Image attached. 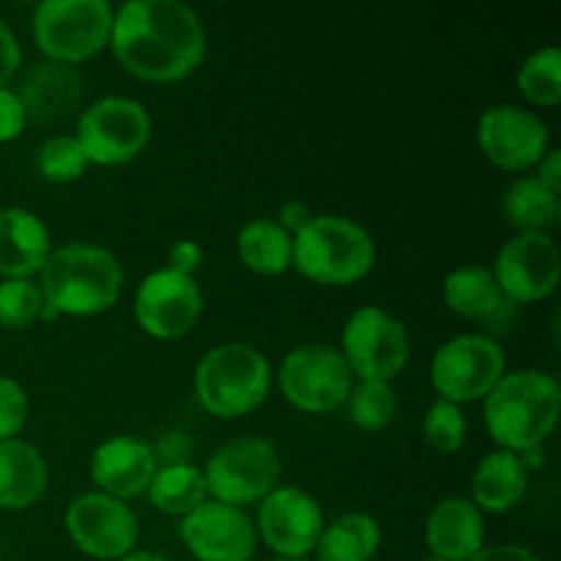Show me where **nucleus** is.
Here are the masks:
<instances>
[{"label": "nucleus", "mask_w": 561, "mask_h": 561, "mask_svg": "<svg viewBox=\"0 0 561 561\" xmlns=\"http://www.w3.org/2000/svg\"><path fill=\"white\" fill-rule=\"evenodd\" d=\"M110 47L140 80L173 82L201 66L206 27L181 0H129L113 14Z\"/></svg>", "instance_id": "1"}, {"label": "nucleus", "mask_w": 561, "mask_h": 561, "mask_svg": "<svg viewBox=\"0 0 561 561\" xmlns=\"http://www.w3.org/2000/svg\"><path fill=\"white\" fill-rule=\"evenodd\" d=\"M561 414V389L542 370L504 373L502 381L485 394V427L499 449L520 455L546 444L557 431Z\"/></svg>", "instance_id": "2"}, {"label": "nucleus", "mask_w": 561, "mask_h": 561, "mask_svg": "<svg viewBox=\"0 0 561 561\" xmlns=\"http://www.w3.org/2000/svg\"><path fill=\"white\" fill-rule=\"evenodd\" d=\"M38 288L60 316H99L118 301L124 268L104 247L69 241L49 252L38 272Z\"/></svg>", "instance_id": "3"}, {"label": "nucleus", "mask_w": 561, "mask_h": 561, "mask_svg": "<svg viewBox=\"0 0 561 561\" xmlns=\"http://www.w3.org/2000/svg\"><path fill=\"white\" fill-rule=\"evenodd\" d=\"M376 266V241L359 222L316 214L294 236V268L318 285H351Z\"/></svg>", "instance_id": "4"}, {"label": "nucleus", "mask_w": 561, "mask_h": 561, "mask_svg": "<svg viewBox=\"0 0 561 561\" xmlns=\"http://www.w3.org/2000/svg\"><path fill=\"white\" fill-rule=\"evenodd\" d=\"M272 389V365L250 343H222L208 351L195 367V394L208 414L236 420L266 400Z\"/></svg>", "instance_id": "5"}, {"label": "nucleus", "mask_w": 561, "mask_h": 561, "mask_svg": "<svg viewBox=\"0 0 561 561\" xmlns=\"http://www.w3.org/2000/svg\"><path fill=\"white\" fill-rule=\"evenodd\" d=\"M113 14L107 0H42L33 11V38L55 64H80L107 47Z\"/></svg>", "instance_id": "6"}, {"label": "nucleus", "mask_w": 561, "mask_h": 561, "mask_svg": "<svg viewBox=\"0 0 561 561\" xmlns=\"http://www.w3.org/2000/svg\"><path fill=\"white\" fill-rule=\"evenodd\" d=\"M208 496L214 502L244 510L261 504L283 477V458L263 436H239L225 442L203 469Z\"/></svg>", "instance_id": "7"}, {"label": "nucleus", "mask_w": 561, "mask_h": 561, "mask_svg": "<svg viewBox=\"0 0 561 561\" xmlns=\"http://www.w3.org/2000/svg\"><path fill=\"white\" fill-rule=\"evenodd\" d=\"M77 140L88 162L115 168L140 157L151 140V115L131 96L110 93L88 104L77 124Z\"/></svg>", "instance_id": "8"}, {"label": "nucleus", "mask_w": 561, "mask_h": 561, "mask_svg": "<svg viewBox=\"0 0 561 561\" xmlns=\"http://www.w3.org/2000/svg\"><path fill=\"white\" fill-rule=\"evenodd\" d=\"M340 354L359 381L389 383L409 365V329L383 307L365 305L345 321Z\"/></svg>", "instance_id": "9"}, {"label": "nucleus", "mask_w": 561, "mask_h": 561, "mask_svg": "<svg viewBox=\"0 0 561 561\" xmlns=\"http://www.w3.org/2000/svg\"><path fill=\"white\" fill-rule=\"evenodd\" d=\"M279 392L290 405L307 414H329L348 400L354 373L340 348L327 343H305L288 351L277 373Z\"/></svg>", "instance_id": "10"}, {"label": "nucleus", "mask_w": 561, "mask_h": 561, "mask_svg": "<svg viewBox=\"0 0 561 561\" xmlns=\"http://www.w3.org/2000/svg\"><path fill=\"white\" fill-rule=\"evenodd\" d=\"M504 373L507 356L488 334H458L438 345L431 362V381L438 398L455 405L485 400Z\"/></svg>", "instance_id": "11"}, {"label": "nucleus", "mask_w": 561, "mask_h": 561, "mask_svg": "<svg viewBox=\"0 0 561 561\" xmlns=\"http://www.w3.org/2000/svg\"><path fill=\"white\" fill-rule=\"evenodd\" d=\"M66 531L85 557L118 561L135 551L140 524L131 507L107 493H82L66 507Z\"/></svg>", "instance_id": "12"}, {"label": "nucleus", "mask_w": 561, "mask_h": 561, "mask_svg": "<svg viewBox=\"0 0 561 561\" xmlns=\"http://www.w3.org/2000/svg\"><path fill=\"white\" fill-rule=\"evenodd\" d=\"M203 312L201 285L190 274L157 268L146 274L135 294L137 327L153 340H179Z\"/></svg>", "instance_id": "13"}, {"label": "nucleus", "mask_w": 561, "mask_h": 561, "mask_svg": "<svg viewBox=\"0 0 561 561\" xmlns=\"http://www.w3.org/2000/svg\"><path fill=\"white\" fill-rule=\"evenodd\" d=\"M491 272L504 299L513 305L548 299L561 277L557 241L548 233H515L502 244Z\"/></svg>", "instance_id": "14"}, {"label": "nucleus", "mask_w": 561, "mask_h": 561, "mask_svg": "<svg viewBox=\"0 0 561 561\" xmlns=\"http://www.w3.org/2000/svg\"><path fill=\"white\" fill-rule=\"evenodd\" d=\"M327 526L316 496L294 485H277L257 507L255 531L277 559H307L316 553Z\"/></svg>", "instance_id": "15"}, {"label": "nucleus", "mask_w": 561, "mask_h": 561, "mask_svg": "<svg viewBox=\"0 0 561 561\" xmlns=\"http://www.w3.org/2000/svg\"><path fill=\"white\" fill-rule=\"evenodd\" d=\"M477 140L488 162L510 173H520L537 168L548 153V126L535 110L504 102L482 113Z\"/></svg>", "instance_id": "16"}, {"label": "nucleus", "mask_w": 561, "mask_h": 561, "mask_svg": "<svg viewBox=\"0 0 561 561\" xmlns=\"http://www.w3.org/2000/svg\"><path fill=\"white\" fill-rule=\"evenodd\" d=\"M179 535L197 561H250L257 548L250 515L214 499L181 518Z\"/></svg>", "instance_id": "17"}, {"label": "nucleus", "mask_w": 561, "mask_h": 561, "mask_svg": "<svg viewBox=\"0 0 561 561\" xmlns=\"http://www.w3.org/2000/svg\"><path fill=\"white\" fill-rule=\"evenodd\" d=\"M159 469L157 453L137 436H113L93 449L91 480L99 493L129 502L142 496Z\"/></svg>", "instance_id": "18"}, {"label": "nucleus", "mask_w": 561, "mask_h": 561, "mask_svg": "<svg viewBox=\"0 0 561 561\" xmlns=\"http://www.w3.org/2000/svg\"><path fill=\"white\" fill-rule=\"evenodd\" d=\"M53 236L36 211L22 206L0 208V277L31 279L47 263Z\"/></svg>", "instance_id": "19"}, {"label": "nucleus", "mask_w": 561, "mask_h": 561, "mask_svg": "<svg viewBox=\"0 0 561 561\" xmlns=\"http://www.w3.org/2000/svg\"><path fill=\"white\" fill-rule=\"evenodd\" d=\"M431 557L444 561H469L485 548V520L471 499L447 496L431 510L425 524Z\"/></svg>", "instance_id": "20"}, {"label": "nucleus", "mask_w": 561, "mask_h": 561, "mask_svg": "<svg viewBox=\"0 0 561 561\" xmlns=\"http://www.w3.org/2000/svg\"><path fill=\"white\" fill-rule=\"evenodd\" d=\"M529 471L524 469L520 458L510 449H493L477 463L471 477V502L485 513L502 515L518 507L526 496Z\"/></svg>", "instance_id": "21"}, {"label": "nucleus", "mask_w": 561, "mask_h": 561, "mask_svg": "<svg viewBox=\"0 0 561 561\" xmlns=\"http://www.w3.org/2000/svg\"><path fill=\"white\" fill-rule=\"evenodd\" d=\"M47 491V460L33 444L0 442V510H27Z\"/></svg>", "instance_id": "22"}, {"label": "nucleus", "mask_w": 561, "mask_h": 561, "mask_svg": "<svg viewBox=\"0 0 561 561\" xmlns=\"http://www.w3.org/2000/svg\"><path fill=\"white\" fill-rule=\"evenodd\" d=\"M16 96L25 104L27 121H55L71 113L82 96V80L66 64H42L31 71Z\"/></svg>", "instance_id": "23"}, {"label": "nucleus", "mask_w": 561, "mask_h": 561, "mask_svg": "<svg viewBox=\"0 0 561 561\" xmlns=\"http://www.w3.org/2000/svg\"><path fill=\"white\" fill-rule=\"evenodd\" d=\"M442 296L444 305L455 316L471 318V321H493L507 305L491 268L474 266V263L453 268L444 277Z\"/></svg>", "instance_id": "24"}, {"label": "nucleus", "mask_w": 561, "mask_h": 561, "mask_svg": "<svg viewBox=\"0 0 561 561\" xmlns=\"http://www.w3.org/2000/svg\"><path fill=\"white\" fill-rule=\"evenodd\" d=\"M236 247H239V257L244 261V266L255 274L274 277L294 266V236L285 233L277 219H250L239 230Z\"/></svg>", "instance_id": "25"}, {"label": "nucleus", "mask_w": 561, "mask_h": 561, "mask_svg": "<svg viewBox=\"0 0 561 561\" xmlns=\"http://www.w3.org/2000/svg\"><path fill=\"white\" fill-rule=\"evenodd\" d=\"M381 548V526L367 513H345L323 526L318 561H370Z\"/></svg>", "instance_id": "26"}, {"label": "nucleus", "mask_w": 561, "mask_h": 561, "mask_svg": "<svg viewBox=\"0 0 561 561\" xmlns=\"http://www.w3.org/2000/svg\"><path fill=\"white\" fill-rule=\"evenodd\" d=\"M502 211L518 233H546L559 219V195L542 186L535 175H520L504 190Z\"/></svg>", "instance_id": "27"}, {"label": "nucleus", "mask_w": 561, "mask_h": 561, "mask_svg": "<svg viewBox=\"0 0 561 561\" xmlns=\"http://www.w3.org/2000/svg\"><path fill=\"white\" fill-rule=\"evenodd\" d=\"M146 493L153 507L168 515H181V518L208 499L203 469H197L195 463H184V460L159 466Z\"/></svg>", "instance_id": "28"}, {"label": "nucleus", "mask_w": 561, "mask_h": 561, "mask_svg": "<svg viewBox=\"0 0 561 561\" xmlns=\"http://www.w3.org/2000/svg\"><path fill=\"white\" fill-rule=\"evenodd\" d=\"M518 88L537 107L561 102V53L553 44L535 49L518 69Z\"/></svg>", "instance_id": "29"}, {"label": "nucleus", "mask_w": 561, "mask_h": 561, "mask_svg": "<svg viewBox=\"0 0 561 561\" xmlns=\"http://www.w3.org/2000/svg\"><path fill=\"white\" fill-rule=\"evenodd\" d=\"M348 414L362 431H383L398 414V394L387 381H359L351 387Z\"/></svg>", "instance_id": "30"}, {"label": "nucleus", "mask_w": 561, "mask_h": 561, "mask_svg": "<svg viewBox=\"0 0 561 561\" xmlns=\"http://www.w3.org/2000/svg\"><path fill=\"white\" fill-rule=\"evenodd\" d=\"M38 173L47 181H58V184H69L85 175L88 157L82 151L80 140L75 135H55L42 142L36 153Z\"/></svg>", "instance_id": "31"}, {"label": "nucleus", "mask_w": 561, "mask_h": 561, "mask_svg": "<svg viewBox=\"0 0 561 561\" xmlns=\"http://www.w3.org/2000/svg\"><path fill=\"white\" fill-rule=\"evenodd\" d=\"M422 433L425 442L431 444L436 453L455 455L466 444V433H469V422L460 405L449 403V400H433L431 409L425 411L422 420Z\"/></svg>", "instance_id": "32"}, {"label": "nucleus", "mask_w": 561, "mask_h": 561, "mask_svg": "<svg viewBox=\"0 0 561 561\" xmlns=\"http://www.w3.org/2000/svg\"><path fill=\"white\" fill-rule=\"evenodd\" d=\"M44 296L33 279H3L0 283V327L25 329L38 321Z\"/></svg>", "instance_id": "33"}, {"label": "nucleus", "mask_w": 561, "mask_h": 561, "mask_svg": "<svg viewBox=\"0 0 561 561\" xmlns=\"http://www.w3.org/2000/svg\"><path fill=\"white\" fill-rule=\"evenodd\" d=\"M31 414V400L22 383L14 378L0 376V442H11L25 427Z\"/></svg>", "instance_id": "34"}, {"label": "nucleus", "mask_w": 561, "mask_h": 561, "mask_svg": "<svg viewBox=\"0 0 561 561\" xmlns=\"http://www.w3.org/2000/svg\"><path fill=\"white\" fill-rule=\"evenodd\" d=\"M27 113L22 99L11 88H0V142H11L25 131Z\"/></svg>", "instance_id": "35"}, {"label": "nucleus", "mask_w": 561, "mask_h": 561, "mask_svg": "<svg viewBox=\"0 0 561 561\" xmlns=\"http://www.w3.org/2000/svg\"><path fill=\"white\" fill-rule=\"evenodd\" d=\"M203 261H206V250L192 239L175 241V244L168 250V268H173V272H181V274H190V277H195V272L203 266Z\"/></svg>", "instance_id": "36"}, {"label": "nucleus", "mask_w": 561, "mask_h": 561, "mask_svg": "<svg viewBox=\"0 0 561 561\" xmlns=\"http://www.w3.org/2000/svg\"><path fill=\"white\" fill-rule=\"evenodd\" d=\"M20 60H22L20 42H16L14 31L0 20V88L9 85L14 71L20 69Z\"/></svg>", "instance_id": "37"}, {"label": "nucleus", "mask_w": 561, "mask_h": 561, "mask_svg": "<svg viewBox=\"0 0 561 561\" xmlns=\"http://www.w3.org/2000/svg\"><path fill=\"white\" fill-rule=\"evenodd\" d=\"M469 561H542L535 551L524 546H513V542H502V546H485L480 553H474Z\"/></svg>", "instance_id": "38"}, {"label": "nucleus", "mask_w": 561, "mask_h": 561, "mask_svg": "<svg viewBox=\"0 0 561 561\" xmlns=\"http://www.w3.org/2000/svg\"><path fill=\"white\" fill-rule=\"evenodd\" d=\"M312 217H316V214L310 211V206H307L305 201H288L283 208H279L277 225L288 236H296L301 228H307V222H310Z\"/></svg>", "instance_id": "39"}, {"label": "nucleus", "mask_w": 561, "mask_h": 561, "mask_svg": "<svg viewBox=\"0 0 561 561\" xmlns=\"http://www.w3.org/2000/svg\"><path fill=\"white\" fill-rule=\"evenodd\" d=\"M535 179L540 181L542 186H548L551 192H561V151L559 148H548L546 157L537 162Z\"/></svg>", "instance_id": "40"}, {"label": "nucleus", "mask_w": 561, "mask_h": 561, "mask_svg": "<svg viewBox=\"0 0 561 561\" xmlns=\"http://www.w3.org/2000/svg\"><path fill=\"white\" fill-rule=\"evenodd\" d=\"M518 458H520V463H524L526 471L542 469V463H546V453H542V447L526 449V453H520Z\"/></svg>", "instance_id": "41"}, {"label": "nucleus", "mask_w": 561, "mask_h": 561, "mask_svg": "<svg viewBox=\"0 0 561 561\" xmlns=\"http://www.w3.org/2000/svg\"><path fill=\"white\" fill-rule=\"evenodd\" d=\"M118 561H170L168 557H162V553H157V551H129L126 553V557H121Z\"/></svg>", "instance_id": "42"}, {"label": "nucleus", "mask_w": 561, "mask_h": 561, "mask_svg": "<svg viewBox=\"0 0 561 561\" xmlns=\"http://www.w3.org/2000/svg\"><path fill=\"white\" fill-rule=\"evenodd\" d=\"M420 561H444V559H436V557H425V559H420Z\"/></svg>", "instance_id": "43"}, {"label": "nucleus", "mask_w": 561, "mask_h": 561, "mask_svg": "<svg viewBox=\"0 0 561 561\" xmlns=\"http://www.w3.org/2000/svg\"><path fill=\"white\" fill-rule=\"evenodd\" d=\"M274 561H307V559H274Z\"/></svg>", "instance_id": "44"}, {"label": "nucleus", "mask_w": 561, "mask_h": 561, "mask_svg": "<svg viewBox=\"0 0 561 561\" xmlns=\"http://www.w3.org/2000/svg\"><path fill=\"white\" fill-rule=\"evenodd\" d=\"M0 561H5V559H3V546H0Z\"/></svg>", "instance_id": "45"}]
</instances>
